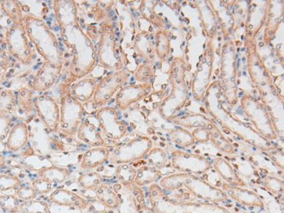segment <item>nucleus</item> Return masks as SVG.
Listing matches in <instances>:
<instances>
[{"mask_svg":"<svg viewBox=\"0 0 284 213\" xmlns=\"http://www.w3.org/2000/svg\"><path fill=\"white\" fill-rule=\"evenodd\" d=\"M61 31L62 41L73 55L69 74L74 79H82L90 74L96 64L94 45L79 22Z\"/></svg>","mask_w":284,"mask_h":213,"instance_id":"obj_1","label":"nucleus"},{"mask_svg":"<svg viewBox=\"0 0 284 213\" xmlns=\"http://www.w3.org/2000/svg\"><path fill=\"white\" fill-rule=\"evenodd\" d=\"M26 34L45 62L63 68V55L57 37L39 17L28 14L25 20Z\"/></svg>","mask_w":284,"mask_h":213,"instance_id":"obj_2","label":"nucleus"},{"mask_svg":"<svg viewBox=\"0 0 284 213\" xmlns=\"http://www.w3.org/2000/svg\"><path fill=\"white\" fill-rule=\"evenodd\" d=\"M160 186L168 191L185 188L195 197L210 201L211 203H221L229 200V197L222 190L190 173H178L165 177L160 181Z\"/></svg>","mask_w":284,"mask_h":213,"instance_id":"obj_3","label":"nucleus"},{"mask_svg":"<svg viewBox=\"0 0 284 213\" xmlns=\"http://www.w3.org/2000/svg\"><path fill=\"white\" fill-rule=\"evenodd\" d=\"M149 198L152 209L157 213H232L216 203L175 200L170 198L157 184H152L149 189Z\"/></svg>","mask_w":284,"mask_h":213,"instance_id":"obj_4","label":"nucleus"},{"mask_svg":"<svg viewBox=\"0 0 284 213\" xmlns=\"http://www.w3.org/2000/svg\"><path fill=\"white\" fill-rule=\"evenodd\" d=\"M152 149V139L148 136H137L129 142L116 146L110 151L109 160L111 164L116 165L129 164L146 157Z\"/></svg>","mask_w":284,"mask_h":213,"instance_id":"obj_5","label":"nucleus"},{"mask_svg":"<svg viewBox=\"0 0 284 213\" xmlns=\"http://www.w3.org/2000/svg\"><path fill=\"white\" fill-rule=\"evenodd\" d=\"M60 114V131L67 136H74L84 117V108L72 96L69 91L62 97Z\"/></svg>","mask_w":284,"mask_h":213,"instance_id":"obj_6","label":"nucleus"},{"mask_svg":"<svg viewBox=\"0 0 284 213\" xmlns=\"http://www.w3.org/2000/svg\"><path fill=\"white\" fill-rule=\"evenodd\" d=\"M97 57L99 65L103 68L115 71L123 68V62L117 51L116 36L110 25H106L102 30Z\"/></svg>","mask_w":284,"mask_h":213,"instance_id":"obj_7","label":"nucleus"},{"mask_svg":"<svg viewBox=\"0 0 284 213\" xmlns=\"http://www.w3.org/2000/svg\"><path fill=\"white\" fill-rule=\"evenodd\" d=\"M242 106L246 115L251 120L259 134L263 138L269 140L277 138V134L274 131L271 117L262 104L258 103L253 99L248 100L244 97L242 99Z\"/></svg>","mask_w":284,"mask_h":213,"instance_id":"obj_8","label":"nucleus"},{"mask_svg":"<svg viewBox=\"0 0 284 213\" xmlns=\"http://www.w3.org/2000/svg\"><path fill=\"white\" fill-rule=\"evenodd\" d=\"M129 75L124 70L115 71L103 78L97 83V89L93 96V101L97 106H103L113 97L116 92L122 88L126 82Z\"/></svg>","mask_w":284,"mask_h":213,"instance_id":"obj_9","label":"nucleus"},{"mask_svg":"<svg viewBox=\"0 0 284 213\" xmlns=\"http://www.w3.org/2000/svg\"><path fill=\"white\" fill-rule=\"evenodd\" d=\"M171 164L173 168L183 173L203 174L211 168L210 162L203 155L176 150L172 153Z\"/></svg>","mask_w":284,"mask_h":213,"instance_id":"obj_10","label":"nucleus"},{"mask_svg":"<svg viewBox=\"0 0 284 213\" xmlns=\"http://www.w3.org/2000/svg\"><path fill=\"white\" fill-rule=\"evenodd\" d=\"M7 43L11 54L24 63L31 62L32 51L26 38L25 27L21 22L15 23L7 33Z\"/></svg>","mask_w":284,"mask_h":213,"instance_id":"obj_11","label":"nucleus"},{"mask_svg":"<svg viewBox=\"0 0 284 213\" xmlns=\"http://www.w3.org/2000/svg\"><path fill=\"white\" fill-rule=\"evenodd\" d=\"M97 117L101 129L108 138L118 140L126 135V124L120 121L118 113L114 108L101 109Z\"/></svg>","mask_w":284,"mask_h":213,"instance_id":"obj_12","label":"nucleus"},{"mask_svg":"<svg viewBox=\"0 0 284 213\" xmlns=\"http://www.w3.org/2000/svg\"><path fill=\"white\" fill-rule=\"evenodd\" d=\"M34 105L39 118L45 124V126L50 131H57L61 118L58 102L52 97L41 95L36 99Z\"/></svg>","mask_w":284,"mask_h":213,"instance_id":"obj_13","label":"nucleus"},{"mask_svg":"<svg viewBox=\"0 0 284 213\" xmlns=\"http://www.w3.org/2000/svg\"><path fill=\"white\" fill-rule=\"evenodd\" d=\"M149 83L129 85L120 89L116 95V104L122 110H126L132 104L145 99L152 89Z\"/></svg>","mask_w":284,"mask_h":213,"instance_id":"obj_14","label":"nucleus"},{"mask_svg":"<svg viewBox=\"0 0 284 213\" xmlns=\"http://www.w3.org/2000/svg\"><path fill=\"white\" fill-rule=\"evenodd\" d=\"M54 11L56 22L61 29L72 26L79 22L77 5L72 0H55Z\"/></svg>","mask_w":284,"mask_h":213,"instance_id":"obj_15","label":"nucleus"},{"mask_svg":"<svg viewBox=\"0 0 284 213\" xmlns=\"http://www.w3.org/2000/svg\"><path fill=\"white\" fill-rule=\"evenodd\" d=\"M62 69V68L55 67L48 62H44L42 67L39 68V71L32 81V89L37 92L49 90L58 80Z\"/></svg>","mask_w":284,"mask_h":213,"instance_id":"obj_16","label":"nucleus"},{"mask_svg":"<svg viewBox=\"0 0 284 213\" xmlns=\"http://www.w3.org/2000/svg\"><path fill=\"white\" fill-rule=\"evenodd\" d=\"M222 191L227 195V197L232 200L242 203L245 206L264 207V203L258 194L255 191H249L247 189H242L238 186H233L228 184H223Z\"/></svg>","mask_w":284,"mask_h":213,"instance_id":"obj_17","label":"nucleus"},{"mask_svg":"<svg viewBox=\"0 0 284 213\" xmlns=\"http://www.w3.org/2000/svg\"><path fill=\"white\" fill-rule=\"evenodd\" d=\"M50 199L53 203L61 206L73 207L80 210H84L88 206V202L85 198L65 189H58L54 191L50 196Z\"/></svg>","mask_w":284,"mask_h":213,"instance_id":"obj_18","label":"nucleus"},{"mask_svg":"<svg viewBox=\"0 0 284 213\" xmlns=\"http://www.w3.org/2000/svg\"><path fill=\"white\" fill-rule=\"evenodd\" d=\"M97 80L93 78H82L70 87V94L79 102H86L94 96L97 89Z\"/></svg>","mask_w":284,"mask_h":213,"instance_id":"obj_19","label":"nucleus"},{"mask_svg":"<svg viewBox=\"0 0 284 213\" xmlns=\"http://www.w3.org/2000/svg\"><path fill=\"white\" fill-rule=\"evenodd\" d=\"M110 150L105 147H96L85 152L81 161L83 170L98 168L106 163L110 157Z\"/></svg>","mask_w":284,"mask_h":213,"instance_id":"obj_20","label":"nucleus"},{"mask_svg":"<svg viewBox=\"0 0 284 213\" xmlns=\"http://www.w3.org/2000/svg\"><path fill=\"white\" fill-rule=\"evenodd\" d=\"M213 167L220 177L230 185L233 186H245V182L240 178L236 173L235 170L232 168V165L222 157H217L213 160Z\"/></svg>","mask_w":284,"mask_h":213,"instance_id":"obj_21","label":"nucleus"},{"mask_svg":"<svg viewBox=\"0 0 284 213\" xmlns=\"http://www.w3.org/2000/svg\"><path fill=\"white\" fill-rule=\"evenodd\" d=\"M78 138L88 145L101 147L104 144V140L96 125L85 121L81 123L77 130Z\"/></svg>","mask_w":284,"mask_h":213,"instance_id":"obj_22","label":"nucleus"},{"mask_svg":"<svg viewBox=\"0 0 284 213\" xmlns=\"http://www.w3.org/2000/svg\"><path fill=\"white\" fill-rule=\"evenodd\" d=\"M29 133L26 123L16 124L11 130L7 139V148L11 151H18L26 145L28 140Z\"/></svg>","mask_w":284,"mask_h":213,"instance_id":"obj_23","label":"nucleus"},{"mask_svg":"<svg viewBox=\"0 0 284 213\" xmlns=\"http://www.w3.org/2000/svg\"><path fill=\"white\" fill-rule=\"evenodd\" d=\"M96 197L104 206L109 209H116L120 206L121 199L116 192L105 184H101L97 189H94Z\"/></svg>","mask_w":284,"mask_h":213,"instance_id":"obj_24","label":"nucleus"},{"mask_svg":"<svg viewBox=\"0 0 284 213\" xmlns=\"http://www.w3.org/2000/svg\"><path fill=\"white\" fill-rule=\"evenodd\" d=\"M135 48L142 58L150 61L154 55V42L147 32H139L135 39Z\"/></svg>","mask_w":284,"mask_h":213,"instance_id":"obj_25","label":"nucleus"},{"mask_svg":"<svg viewBox=\"0 0 284 213\" xmlns=\"http://www.w3.org/2000/svg\"><path fill=\"white\" fill-rule=\"evenodd\" d=\"M161 177V172L158 169L150 165H145L136 171V178L134 183L137 186H146L158 181Z\"/></svg>","mask_w":284,"mask_h":213,"instance_id":"obj_26","label":"nucleus"},{"mask_svg":"<svg viewBox=\"0 0 284 213\" xmlns=\"http://www.w3.org/2000/svg\"><path fill=\"white\" fill-rule=\"evenodd\" d=\"M175 123L178 125L187 127V128H205L208 129L213 124L210 120L201 115H192V116H184V117H178L173 120Z\"/></svg>","mask_w":284,"mask_h":213,"instance_id":"obj_27","label":"nucleus"},{"mask_svg":"<svg viewBox=\"0 0 284 213\" xmlns=\"http://www.w3.org/2000/svg\"><path fill=\"white\" fill-rule=\"evenodd\" d=\"M39 175L41 178H45L50 182L56 183V184H62L66 181V179L69 175L68 169L57 167V166H51L46 167L39 171Z\"/></svg>","mask_w":284,"mask_h":213,"instance_id":"obj_28","label":"nucleus"},{"mask_svg":"<svg viewBox=\"0 0 284 213\" xmlns=\"http://www.w3.org/2000/svg\"><path fill=\"white\" fill-rule=\"evenodd\" d=\"M207 129L210 135V141L217 149L226 153H233V147L232 144L228 142V140L225 138V136L217 129L216 126L212 124Z\"/></svg>","mask_w":284,"mask_h":213,"instance_id":"obj_29","label":"nucleus"},{"mask_svg":"<svg viewBox=\"0 0 284 213\" xmlns=\"http://www.w3.org/2000/svg\"><path fill=\"white\" fill-rule=\"evenodd\" d=\"M169 136L175 144L184 148H187L195 143L193 135L185 129H172L171 132L169 133Z\"/></svg>","mask_w":284,"mask_h":213,"instance_id":"obj_30","label":"nucleus"},{"mask_svg":"<svg viewBox=\"0 0 284 213\" xmlns=\"http://www.w3.org/2000/svg\"><path fill=\"white\" fill-rule=\"evenodd\" d=\"M146 157L149 165L156 169L163 168L168 163V157L165 150L159 148L151 149Z\"/></svg>","mask_w":284,"mask_h":213,"instance_id":"obj_31","label":"nucleus"},{"mask_svg":"<svg viewBox=\"0 0 284 213\" xmlns=\"http://www.w3.org/2000/svg\"><path fill=\"white\" fill-rule=\"evenodd\" d=\"M155 51L158 58L162 61H165L168 57L170 54V40L167 33L165 32L159 31L156 33Z\"/></svg>","mask_w":284,"mask_h":213,"instance_id":"obj_32","label":"nucleus"},{"mask_svg":"<svg viewBox=\"0 0 284 213\" xmlns=\"http://www.w3.org/2000/svg\"><path fill=\"white\" fill-rule=\"evenodd\" d=\"M116 177L122 184L129 185L133 184L136 178V170L131 165L123 164L117 166L116 171Z\"/></svg>","mask_w":284,"mask_h":213,"instance_id":"obj_33","label":"nucleus"},{"mask_svg":"<svg viewBox=\"0 0 284 213\" xmlns=\"http://www.w3.org/2000/svg\"><path fill=\"white\" fill-rule=\"evenodd\" d=\"M103 177L97 172H87L80 176L78 178V184L86 190H94L103 183Z\"/></svg>","mask_w":284,"mask_h":213,"instance_id":"obj_34","label":"nucleus"},{"mask_svg":"<svg viewBox=\"0 0 284 213\" xmlns=\"http://www.w3.org/2000/svg\"><path fill=\"white\" fill-rule=\"evenodd\" d=\"M23 213H49L48 203L43 201L29 200L18 208Z\"/></svg>","mask_w":284,"mask_h":213,"instance_id":"obj_35","label":"nucleus"},{"mask_svg":"<svg viewBox=\"0 0 284 213\" xmlns=\"http://www.w3.org/2000/svg\"><path fill=\"white\" fill-rule=\"evenodd\" d=\"M155 75V68L150 64H143L136 68L134 73L136 81L142 83H148V81Z\"/></svg>","mask_w":284,"mask_h":213,"instance_id":"obj_36","label":"nucleus"},{"mask_svg":"<svg viewBox=\"0 0 284 213\" xmlns=\"http://www.w3.org/2000/svg\"><path fill=\"white\" fill-rule=\"evenodd\" d=\"M3 9L7 15L16 23L21 22V9L20 4L16 1H5L3 2Z\"/></svg>","mask_w":284,"mask_h":213,"instance_id":"obj_37","label":"nucleus"},{"mask_svg":"<svg viewBox=\"0 0 284 213\" xmlns=\"http://www.w3.org/2000/svg\"><path fill=\"white\" fill-rule=\"evenodd\" d=\"M15 105V97L10 90L0 92V112H9Z\"/></svg>","mask_w":284,"mask_h":213,"instance_id":"obj_38","label":"nucleus"},{"mask_svg":"<svg viewBox=\"0 0 284 213\" xmlns=\"http://www.w3.org/2000/svg\"><path fill=\"white\" fill-rule=\"evenodd\" d=\"M265 187L273 194H280L283 191V182L280 178L268 177L265 178Z\"/></svg>","mask_w":284,"mask_h":213,"instance_id":"obj_39","label":"nucleus"},{"mask_svg":"<svg viewBox=\"0 0 284 213\" xmlns=\"http://www.w3.org/2000/svg\"><path fill=\"white\" fill-rule=\"evenodd\" d=\"M32 188L36 193L48 194L53 190V183L44 178H38L32 182Z\"/></svg>","mask_w":284,"mask_h":213,"instance_id":"obj_40","label":"nucleus"},{"mask_svg":"<svg viewBox=\"0 0 284 213\" xmlns=\"http://www.w3.org/2000/svg\"><path fill=\"white\" fill-rule=\"evenodd\" d=\"M20 182L19 178L13 176L0 175V191H7L18 187Z\"/></svg>","mask_w":284,"mask_h":213,"instance_id":"obj_41","label":"nucleus"},{"mask_svg":"<svg viewBox=\"0 0 284 213\" xmlns=\"http://www.w3.org/2000/svg\"><path fill=\"white\" fill-rule=\"evenodd\" d=\"M0 205L8 210H15L19 208V201L13 196H2L0 197Z\"/></svg>","mask_w":284,"mask_h":213,"instance_id":"obj_42","label":"nucleus"},{"mask_svg":"<svg viewBox=\"0 0 284 213\" xmlns=\"http://www.w3.org/2000/svg\"><path fill=\"white\" fill-rule=\"evenodd\" d=\"M16 195L22 200L29 201L35 198L36 191L32 187H21L17 191Z\"/></svg>","mask_w":284,"mask_h":213,"instance_id":"obj_43","label":"nucleus"},{"mask_svg":"<svg viewBox=\"0 0 284 213\" xmlns=\"http://www.w3.org/2000/svg\"><path fill=\"white\" fill-rule=\"evenodd\" d=\"M192 135H193L195 142H207L208 141H210L209 131H208V129H205V128L195 129Z\"/></svg>","mask_w":284,"mask_h":213,"instance_id":"obj_44","label":"nucleus"},{"mask_svg":"<svg viewBox=\"0 0 284 213\" xmlns=\"http://www.w3.org/2000/svg\"><path fill=\"white\" fill-rule=\"evenodd\" d=\"M10 123V117L5 114H0V140H2L7 136L8 130H9Z\"/></svg>","mask_w":284,"mask_h":213,"instance_id":"obj_45","label":"nucleus"},{"mask_svg":"<svg viewBox=\"0 0 284 213\" xmlns=\"http://www.w3.org/2000/svg\"><path fill=\"white\" fill-rule=\"evenodd\" d=\"M18 99L23 106L29 107L32 101V92L26 88H22L18 93Z\"/></svg>","mask_w":284,"mask_h":213,"instance_id":"obj_46","label":"nucleus"},{"mask_svg":"<svg viewBox=\"0 0 284 213\" xmlns=\"http://www.w3.org/2000/svg\"><path fill=\"white\" fill-rule=\"evenodd\" d=\"M140 213H157L155 210L153 209H150V208H147V207L143 205L141 206V209H140Z\"/></svg>","mask_w":284,"mask_h":213,"instance_id":"obj_47","label":"nucleus"},{"mask_svg":"<svg viewBox=\"0 0 284 213\" xmlns=\"http://www.w3.org/2000/svg\"><path fill=\"white\" fill-rule=\"evenodd\" d=\"M5 164H6V160L4 158L3 155H0V168L3 167Z\"/></svg>","mask_w":284,"mask_h":213,"instance_id":"obj_48","label":"nucleus"}]
</instances>
